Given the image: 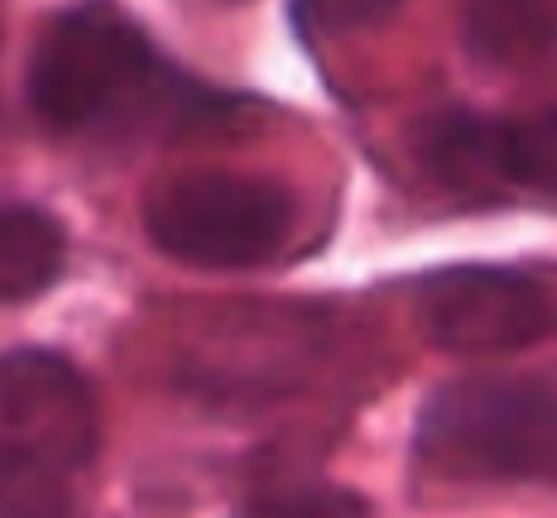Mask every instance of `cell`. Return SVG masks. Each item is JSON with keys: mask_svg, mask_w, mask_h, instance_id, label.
Returning <instances> with one entry per match:
<instances>
[{"mask_svg": "<svg viewBox=\"0 0 557 518\" xmlns=\"http://www.w3.org/2000/svg\"><path fill=\"white\" fill-rule=\"evenodd\" d=\"M25 97L53 135H188L226 125L240 106H250V97L216 91L173 67L154 39L111 5H73L44 25L29 53Z\"/></svg>", "mask_w": 557, "mask_h": 518, "instance_id": "6da1fadb", "label": "cell"}, {"mask_svg": "<svg viewBox=\"0 0 557 518\" xmlns=\"http://www.w3.org/2000/svg\"><path fill=\"white\" fill-rule=\"evenodd\" d=\"M413 456L447 480H557V379L485 370L437 384L413 422Z\"/></svg>", "mask_w": 557, "mask_h": 518, "instance_id": "7a4b0ae2", "label": "cell"}, {"mask_svg": "<svg viewBox=\"0 0 557 518\" xmlns=\"http://www.w3.org/2000/svg\"><path fill=\"white\" fill-rule=\"evenodd\" d=\"M145 236L188 269H260L288 245L298 202L274 178L197 168L145 198Z\"/></svg>", "mask_w": 557, "mask_h": 518, "instance_id": "3957f363", "label": "cell"}, {"mask_svg": "<svg viewBox=\"0 0 557 518\" xmlns=\"http://www.w3.org/2000/svg\"><path fill=\"white\" fill-rule=\"evenodd\" d=\"M423 337L447 355H509L557 337V293L509 264H451L413 288Z\"/></svg>", "mask_w": 557, "mask_h": 518, "instance_id": "277c9868", "label": "cell"}, {"mask_svg": "<svg viewBox=\"0 0 557 518\" xmlns=\"http://www.w3.org/2000/svg\"><path fill=\"white\" fill-rule=\"evenodd\" d=\"M418 159L437 182L467 198H491L495 188L533 192L557 202V106L533 115H471L443 111L418 130Z\"/></svg>", "mask_w": 557, "mask_h": 518, "instance_id": "5b68a950", "label": "cell"}, {"mask_svg": "<svg viewBox=\"0 0 557 518\" xmlns=\"http://www.w3.org/2000/svg\"><path fill=\"white\" fill-rule=\"evenodd\" d=\"M0 428L49 466H87L101 442L91 379L49 345H15L0 355Z\"/></svg>", "mask_w": 557, "mask_h": 518, "instance_id": "8992f818", "label": "cell"}, {"mask_svg": "<svg viewBox=\"0 0 557 518\" xmlns=\"http://www.w3.org/2000/svg\"><path fill=\"white\" fill-rule=\"evenodd\" d=\"M67 230L34 202L0 206V303H34L63 279Z\"/></svg>", "mask_w": 557, "mask_h": 518, "instance_id": "52a82bcc", "label": "cell"}, {"mask_svg": "<svg viewBox=\"0 0 557 518\" xmlns=\"http://www.w3.org/2000/svg\"><path fill=\"white\" fill-rule=\"evenodd\" d=\"M461 34L481 63H543L557 53V5H467Z\"/></svg>", "mask_w": 557, "mask_h": 518, "instance_id": "ba28073f", "label": "cell"}, {"mask_svg": "<svg viewBox=\"0 0 557 518\" xmlns=\"http://www.w3.org/2000/svg\"><path fill=\"white\" fill-rule=\"evenodd\" d=\"M77 500L67 476L29 446L0 437V518H73Z\"/></svg>", "mask_w": 557, "mask_h": 518, "instance_id": "9c48e42d", "label": "cell"}, {"mask_svg": "<svg viewBox=\"0 0 557 518\" xmlns=\"http://www.w3.org/2000/svg\"><path fill=\"white\" fill-rule=\"evenodd\" d=\"M236 518H370V500L332 480H304L255 494L236 509Z\"/></svg>", "mask_w": 557, "mask_h": 518, "instance_id": "30bf717a", "label": "cell"}]
</instances>
